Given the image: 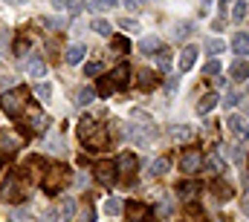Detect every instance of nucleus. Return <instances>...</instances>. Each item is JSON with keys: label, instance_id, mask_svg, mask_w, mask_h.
<instances>
[{"label": "nucleus", "instance_id": "15", "mask_svg": "<svg viewBox=\"0 0 249 222\" xmlns=\"http://www.w3.org/2000/svg\"><path fill=\"white\" fill-rule=\"evenodd\" d=\"M232 49H235L238 55H249V35L247 32H238V35L232 38Z\"/></svg>", "mask_w": 249, "mask_h": 222}, {"label": "nucleus", "instance_id": "42", "mask_svg": "<svg viewBox=\"0 0 249 222\" xmlns=\"http://www.w3.org/2000/svg\"><path fill=\"white\" fill-rule=\"evenodd\" d=\"M223 23H226V20H223V17H217V20H212V29L217 32V29H223Z\"/></svg>", "mask_w": 249, "mask_h": 222}, {"label": "nucleus", "instance_id": "26", "mask_svg": "<svg viewBox=\"0 0 249 222\" xmlns=\"http://www.w3.org/2000/svg\"><path fill=\"white\" fill-rule=\"evenodd\" d=\"M75 214V202L72 199H61V220H72Z\"/></svg>", "mask_w": 249, "mask_h": 222}, {"label": "nucleus", "instance_id": "20", "mask_svg": "<svg viewBox=\"0 0 249 222\" xmlns=\"http://www.w3.org/2000/svg\"><path fill=\"white\" fill-rule=\"evenodd\" d=\"M203 49H206V52H209V55H220V52H223V49H226V44H223V41H220V38H209V41H206V44H203Z\"/></svg>", "mask_w": 249, "mask_h": 222}, {"label": "nucleus", "instance_id": "33", "mask_svg": "<svg viewBox=\"0 0 249 222\" xmlns=\"http://www.w3.org/2000/svg\"><path fill=\"white\" fill-rule=\"evenodd\" d=\"M209 170H214V173H220V170H223V159H220L217 153H212V156H209Z\"/></svg>", "mask_w": 249, "mask_h": 222}, {"label": "nucleus", "instance_id": "43", "mask_svg": "<svg viewBox=\"0 0 249 222\" xmlns=\"http://www.w3.org/2000/svg\"><path fill=\"white\" fill-rule=\"evenodd\" d=\"M96 3H99V6H105V9H110V6H116L119 0H96Z\"/></svg>", "mask_w": 249, "mask_h": 222}, {"label": "nucleus", "instance_id": "11", "mask_svg": "<svg viewBox=\"0 0 249 222\" xmlns=\"http://www.w3.org/2000/svg\"><path fill=\"white\" fill-rule=\"evenodd\" d=\"M194 61H197V47H186L183 52H180V72H188V69H194Z\"/></svg>", "mask_w": 249, "mask_h": 222}, {"label": "nucleus", "instance_id": "44", "mask_svg": "<svg viewBox=\"0 0 249 222\" xmlns=\"http://www.w3.org/2000/svg\"><path fill=\"white\" fill-rule=\"evenodd\" d=\"M136 3H139V0H124V6H127V9H136Z\"/></svg>", "mask_w": 249, "mask_h": 222}, {"label": "nucleus", "instance_id": "47", "mask_svg": "<svg viewBox=\"0 0 249 222\" xmlns=\"http://www.w3.org/2000/svg\"><path fill=\"white\" fill-rule=\"evenodd\" d=\"M226 3H229V0H220V6H226Z\"/></svg>", "mask_w": 249, "mask_h": 222}, {"label": "nucleus", "instance_id": "16", "mask_svg": "<svg viewBox=\"0 0 249 222\" xmlns=\"http://www.w3.org/2000/svg\"><path fill=\"white\" fill-rule=\"evenodd\" d=\"M84 55H87V47L84 44H72L67 49V63H78V61H84Z\"/></svg>", "mask_w": 249, "mask_h": 222}, {"label": "nucleus", "instance_id": "48", "mask_svg": "<svg viewBox=\"0 0 249 222\" xmlns=\"http://www.w3.org/2000/svg\"><path fill=\"white\" fill-rule=\"evenodd\" d=\"M247 211H249V202H247Z\"/></svg>", "mask_w": 249, "mask_h": 222}, {"label": "nucleus", "instance_id": "40", "mask_svg": "<svg viewBox=\"0 0 249 222\" xmlns=\"http://www.w3.org/2000/svg\"><path fill=\"white\" fill-rule=\"evenodd\" d=\"M180 190H183V196H191V193H197V188H191V185H180Z\"/></svg>", "mask_w": 249, "mask_h": 222}, {"label": "nucleus", "instance_id": "24", "mask_svg": "<svg viewBox=\"0 0 249 222\" xmlns=\"http://www.w3.org/2000/svg\"><path fill=\"white\" fill-rule=\"evenodd\" d=\"M157 66H160V69H165V72L171 69V55H168L165 49H157Z\"/></svg>", "mask_w": 249, "mask_h": 222}, {"label": "nucleus", "instance_id": "38", "mask_svg": "<svg viewBox=\"0 0 249 222\" xmlns=\"http://www.w3.org/2000/svg\"><path fill=\"white\" fill-rule=\"evenodd\" d=\"M223 104H226V107H235V104H238V90H229L226 98H223Z\"/></svg>", "mask_w": 249, "mask_h": 222}, {"label": "nucleus", "instance_id": "45", "mask_svg": "<svg viewBox=\"0 0 249 222\" xmlns=\"http://www.w3.org/2000/svg\"><path fill=\"white\" fill-rule=\"evenodd\" d=\"M61 3H64V0H53V6H55V9H61Z\"/></svg>", "mask_w": 249, "mask_h": 222}, {"label": "nucleus", "instance_id": "35", "mask_svg": "<svg viewBox=\"0 0 249 222\" xmlns=\"http://www.w3.org/2000/svg\"><path fill=\"white\" fill-rule=\"evenodd\" d=\"M214 196H220V199H229V196H232V190H229L226 185H217V182H214Z\"/></svg>", "mask_w": 249, "mask_h": 222}, {"label": "nucleus", "instance_id": "1", "mask_svg": "<svg viewBox=\"0 0 249 222\" xmlns=\"http://www.w3.org/2000/svg\"><path fill=\"white\" fill-rule=\"evenodd\" d=\"M78 139L84 142V147H87V150H102V147L107 144V133H105V127H102V124H96L93 118L78 121Z\"/></svg>", "mask_w": 249, "mask_h": 222}, {"label": "nucleus", "instance_id": "37", "mask_svg": "<svg viewBox=\"0 0 249 222\" xmlns=\"http://www.w3.org/2000/svg\"><path fill=\"white\" fill-rule=\"evenodd\" d=\"M177 87H180V78H177V75H168V81H165V90H168V93H177Z\"/></svg>", "mask_w": 249, "mask_h": 222}, {"label": "nucleus", "instance_id": "10", "mask_svg": "<svg viewBox=\"0 0 249 222\" xmlns=\"http://www.w3.org/2000/svg\"><path fill=\"white\" fill-rule=\"evenodd\" d=\"M113 167H116L113 162H99V165H96V179H99L102 185H113V176H116Z\"/></svg>", "mask_w": 249, "mask_h": 222}, {"label": "nucleus", "instance_id": "19", "mask_svg": "<svg viewBox=\"0 0 249 222\" xmlns=\"http://www.w3.org/2000/svg\"><path fill=\"white\" fill-rule=\"evenodd\" d=\"M139 87H142V90H154V87H157V72L142 69V72H139Z\"/></svg>", "mask_w": 249, "mask_h": 222}, {"label": "nucleus", "instance_id": "5", "mask_svg": "<svg viewBox=\"0 0 249 222\" xmlns=\"http://www.w3.org/2000/svg\"><path fill=\"white\" fill-rule=\"evenodd\" d=\"M67 182H70V170L64 165H55V167H50V173L44 179V188H47V193H58Z\"/></svg>", "mask_w": 249, "mask_h": 222}, {"label": "nucleus", "instance_id": "46", "mask_svg": "<svg viewBox=\"0 0 249 222\" xmlns=\"http://www.w3.org/2000/svg\"><path fill=\"white\" fill-rule=\"evenodd\" d=\"M244 112H247V115H249V98H247V101H244Z\"/></svg>", "mask_w": 249, "mask_h": 222}, {"label": "nucleus", "instance_id": "17", "mask_svg": "<svg viewBox=\"0 0 249 222\" xmlns=\"http://www.w3.org/2000/svg\"><path fill=\"white\" fill-rule=\"evenodd\" d=\"M217 101H220V98H217L214 93H212V95H203V98H200V104H197V112H200V115L212 112L214 107H217Z\"/></svg>", "mask_w": 249, "mask_h": 222}, {"label": "nucleus", "instance_id": "2", "mask_svg": "<svg viewBox=\"0 0 249 222\" xmlns=\"http://www.w3.org/2000/svg\"><path fill=\"white\" fill-rule=\"evenodd\" d=\"M26 104H29V90L26 87H15L12 93H6L0 98V107H3L6 115H20L26 110Z\"/></svg>", "mask_w": 249, "mask_h": 222}, {"label": "nucleus", "instance_id": "36", "mask_svg": "<svg viewBox=\"0 0 249 222\" xmlns=\"http://www.w3.org/2000/svg\"><path fill=\"white\" fill-rule=\"evenodd\" d=\"M84 72H87L90 78H93V75H99V72H102V61H93V63H87V69H84Z\"/></svg>", "mask_w": 249, "mask_h": 222}, {"label": "nucleus", "instance_id": "22", "mask_svg": "<svg viewBox=\"0 0 249 222\" xmlns=\"http://www.w3.org/2000/svg\"><path fill=\"white\" fill-rule=\"evenodd\" d=\"M157 49H160V41H157V38H142V41H139V52L148 55V52H157Z\"/></svg>", "mask_w": 249, "mask_h": 222}, {"label": "nucleus", "instance_id": "23", "mask_svg": "<svg viewBox=\"0 0 249 222\" xmlns=\"http://www.w3.org/2000/svg\"><path fill=\"white\" fill-rule=\"evenodd\" d=\"M105 214H107V217H119V214H122V202H119V199H107V202H105Z\"/></svg>", "mask_w": 249, "mask_h": 222}, {"label": "nucleus", "instance_id": "39", "mask_svg": "<svg viewBox=\"0 0 249 222\" xmlns=\"http://www.w3.org/2000/svg\"><path fill=\"white\" fill-rule=\"evenodd\" d=\"M229 156H232V159H235V162H238V165H241V162H244V150H241V147H238V144H232V147H229Z\"/></svg>", "mask_w": 249, "mask_h": 222}, {"label": "nucleus", "instance_id": "25", "mask_svg": "<svg viewBox=\"0 0 249 222\" xmlns=\"http://www.w3.org/2000/svg\"><path fill=\"white\" fill-rule=\"evenodd\" d=\"M90 29H93V32H99V35H110V23H107V20H102V17H96V20L90 23Z\"/></svg>", "mask_w": 249, "mask_h": 222}, {"label": "nucleus", "instance_id": "12", "mask_svg": "<svg viewBox=\"0 0 249 222\" xmlns=\"http://www.w3.org/2000/svg\"><path fill=\"white\" fill-rule=\"evenodd\" d=\"M191 32H194V23H191V20H180V23H174L171 38H174V41H186Z\"/></svg>", "mask_w": 249, "mask_h": 222}, {"label": "nucleus", "instance_id": "34", "mask_svg": "<svg viewBox=\"0 0 249 222\" xmlns=\"http://www.w3.org/2000/svg\"><path fill=\"white\" fill-rule=\"evenodd\" d=\"M35 95L50 98V95H53V87H50V84H38V87H35Z\"/></svg>", "mask_w": 249, "mask_h": 222}, {"label": "nucleus", "instance_id": "8", "mask_svg": "<svg viewBox=\"0 0 249 222\" xmlns=\"http://www.w3.org/2000/svg\"><path fill=\"white\" fill-rule=\"evenodd\" d=\"M116 167H119V176H122L124 182H133V173H136V159H133L130 153H124L122 159L116 162Z\"/></svg>", "mask_w": 249, "mask_h": 222}, {"label": "nucleus", "instance_id": "27", "mask_svg": "<svg viewBox=\"0 0 249 222\" xmlns=\"http://www.w3.org/2000/svg\"><path fill=\"white\" fill-rule=\"evenodd\" d=\"M93 101V90H78V95H75V104L78 107H87Z\"/></svg>", "mask_w": 249, "mask_h": 222}, {"label": "nucleus", "instance_id": "9", "mask_svg": "<svg viewBox=\"0 0 249 222\" xmlns=\"http://www.w3.org/2000/svg\"><path fill=\"white\" fill-rule=\"evenodd\" d=\"M18 147H20L18 136H15V133H9V130H0V153H15Z\"/></svg>", "mask_w": 249, "mask_h": 222}, {"label": "nucleus", "instance_id": "3", "mask_svg": "<svg viewBox=\"0 0 249 222\" xmlns=\"http://www.w3.org/2000/svg\"><path fill=\"white\" fill-rule=\"evenodd\" d=\"M26 196V182L20 179V173H9V179L0 188V199L3 202H20Z\"/></svg>", "mask_w": 249, "mask_h": 222}, {"label": "nucleus", "instance_id": "6", "mask_svg": "<svg viewBox=\"0 0 249 222\" xmlns=\"http://www.w3.org/2000/svg\"><path fill=\"white\" fill-rule=\"evenodd\" d=\"M168 136H171V142L186 144V142L194 139V127H191V124H177V127H171V130H168Z\"/></svg>", "mask_w": 249, "mask_h": 222}, {"label": "nucleus", "instance_id": "4", "mask_svg": "<svg viewBox=\"0 0 249 222\" xmlns=\"http://www.w3.org/2000/svg\"><path fill=\"white\" fill-rule=\"evenodd\" d=\"M127 75H130L127 63H119V66H116L107 78H102V81H99V93H102V95H110V93L122 90L124 84H127Z\"/></svg>", "mask_w": 249, "mask_h": 222}, {"label": "nucleus", "instance_id": "14", "mask_svg": "<svg viewBox=\"0 0 249 222\" xmlns=\"http://www.w3.org/2000/svg\"><path fill=\"white\" fill-rule=\"evenodd\" d=\"M229 130H232L238 139H247L249 136V127H247V121H244L241 115H232V118H229Z\"/></svg>", "mask_w": 249, "mask_h": 222}, {"label": "nucleus", "instance_id": "31", "mask_svg": "<svg viewBox=\"0 0 249 222\" xmlns=\"http://www.w3.org/2000/svg\"><path fill=\"white\" fill-rule=\"evenodd\" d=\"M84 6H87L84 0H67V12H70V15H78V12H84Z\"/></svg>", "mask_w": 249, "mask_h": 222}, {"label": "nucleus", "instance_id": "29", "mask_svg": "<svg viewBox=\"0 0 249 222\" xmlns=\"http://www.w3.org/2000/svg\"><path fill=\"white\" fill-rule=\"evenodd\" d=\"M203 75H220V61H217V58H212V61L203 66Z\"/></svg>", "mask_w": 249, "mask_h": 222}, {"label": "nucleus", "instance_id": "30", "mask_svg": "<svg viewBox=\"0 0 249 222\" xmlns=\"http://www.w3.org/2000/svg\"><path fill=\"white\" fill-rule=\"evenodd\" d=\"M232 17H235L238 23L247 17V3H244V0H238V3H235V12H232Z\"/></svg>", "mask_w": 249, "mask_h": 222}, {"label": "nucleus", "instance_id": "21", "mask_svg": "<svg viewBox=\"0 0 249 222\" xmlns=\"http://www.w3.org/2000/svg\"><path fill=\"white\" fill-rule=\"evenodd\" d=\"M168 167H171V159H165V156H160L154 165H151V173L154 176H162V173H168Z\"/></svg>", "mask_w": 249, "mask_h": 222}, {"label": "nucleus", "instance_id": "41", "mask_svg": "<svg viewBox=\"0 0 249 222\" xmlns=\"http://www.w3.org/2000/svg\"><path fill=\"white\" fill-rule=\"evenodd\" d=\"M209 6H212V0H200V15H209Z\"/></svg>", "mask_w": 249, "mask_h": 222}, {"label": "nucleus", "instance_id": "18", "mask_svg": "<svg viewBox=\"0 0 249 222\" xmlns=\"http://www.w3.org/2000/svg\"><path fill=\"white\" fill-rule=\"evenodd\" d=\"M232 78H235V81H247L249 78V63L247 61H235V63H232Z\"/></svg>", "mask_w": 249, "mask_h": 222}, {"label": "nucleus", "instance_id": "28", "mask_svg": "<svg viewBox=\"0 0 249 222\" xmlns=\"http://www.w3.org/2000/svg\"><path fill=\"white\" fill-rule=\"evenodd\" d=\"M127 214H130V222H142L145 208H142V205H127Z\"/></svg>", "mask_w": 249, "mask_h": 222}, {"label": "nucleus", "instance_id": "13", "mask_svg": "<svg viewBox=\"0 0 249 222\" xmlns=\"http://www.w3.org/2000/svg\"><path fill=\"white\" fill-rule=\"evenodd\" d=\"M26 72H29L32 78H44V75H47V63H44L38 55H32L29 63H26Z\"/></svg>", "mask_w": 249, "mask_h": 222}, {"label": "nucleus", "instance_id": "32", "mask_svg": "<svg viewBox=\"0 0 249 222\" xmlns=\"http://www.w3.org/2000/svg\"><path fill=\"white\" fill-rule=\"evenodd\" d=\"M119 26L127 29V32H139V20H133V17H122V20H119Z\"/></svg>", "mask_w": 249, "mask_h": 222}, {"label": "nucleus", "instance_id": "7", "mask_svg": "<svg viewBox=\"0 0 249 222\" xmlns=\"http://www.w3.org/2000/svg\"><path fill=\"white\" fill-rule=\"evenodd\" d=\"M200 165H203V156H200L197 150H186V153H183V159H180V167H183L186 173H197Z\"/></svg>", "mask_w": 249, "mask_h": 222}]
</instances>
